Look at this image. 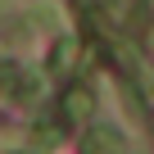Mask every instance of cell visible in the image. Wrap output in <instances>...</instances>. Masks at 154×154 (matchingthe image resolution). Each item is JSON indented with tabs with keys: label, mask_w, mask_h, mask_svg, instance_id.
I'll list each match as a JSON object with an SVG mask.
<instances>
[{
	"label": "cell",
	"mask_w": 154,
	"mask_h": 154,
	"mask_svg": "<svg viewBox=\"0 0 154 154\" xmlns=\"http://www.w3.org/2000/svg\"><path fill=\"white\" fill-rule=\"evenodd\" d=\"M0 95H9V100L27 95V86H23V72H18L14 63H0Z\"/></svg>",
	"instance_id": "cell-4"
},
{
	"label": "cell",
	"mask_w": 154,
	"mask_h": 154,
	"mask_svg": "<svg viewBox=\"0 0 154 154\" xmlns=\"http://www.w3.org/2000/svg\"><path fill=\"white\" fill-rule=\"evenodd\" d=\"M82 154H131V149L113 127H91L86 140H82Z\"/></svg>",
	"instance_id": "cell-1"
},
{
	"label": "cell",
	"mask_w": 154,
	"mask_h": 154,
	"mask_svg": "<svg viewBox=\"0 0 154 154\" xmlns=\"http://www.w3.org/2000/svg\"><path fill=\"white\" fill-rule=\"evenodd\" d=\"M77 36H59L54 41V50H50V72H68L72 63H77Z\"/></svg>",
	"instance_id": "cell-3"
},
{
	"label": "cell",
	"mask_w": 154,
	"mask_h": 154,
	"mask_svg": "<svg viewBox=\"0 0 154 154\" xmlns=\"http://www.w3.org/2000/svg\"><path fill=\"white\" fill-rule=\"evenodd\" d=\"M91 104H95V95H91V86H82V82L63 91V118H68V122H86V118H91Z\"/></svg>",
	"instance_id": "cell-2"
}]
</instances>
